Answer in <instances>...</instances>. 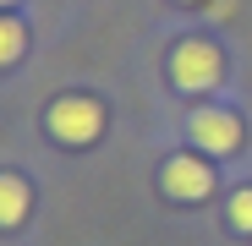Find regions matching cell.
<instances>
[{
	"mask_svg": "<svg viewBox=\"0 0 252 246\" xmlns=\"http://www.w3.org/2000/svg\"><path fill=\"white\" fill-rule=\"evenodd\" d=\"M44 126H50V137L66 142V148H88V142H99V132H104V109H99V99H88V93H61V99L44 109Z\"/></svg>",
	"mask_w": 252,
	"mask_h": 246,
	"instance_id": "cell-1",
	"label": "cell"
},
{
	"mask_svg": "<svg viewBox=\"0 0 252 246\" xmlns=\"http://www.w3.org/2000/svg\"><path fill=\"white\" fill-rule=\"evenodd\" d=\"M170 82L181 93H208L225 82V55L208 44V38H181L170 50Z\"/></svg>",
	"mask_w": 252,
	"mask_h": 246,
	"instance_id": "cell-2",
	"label": "cell"
},
{
	"mask_svg": "<svg viewBox=\"0 0 252 246\" xmlns=\"http://www.w3.org/2000/svg\"><path fill=\"white\" fill-rule=\"evenodd\" d=\"M159 186L170 191L176 202H203L208 191H214V170H208L203 159H192V153H176L170 164H164V175H159Z\"/></svg>",
	"mask_w": 252,
	"mask_h": 246,
	"instance_id": "cell-3",
	"label": "cell"
},
{
	"mask_svg": "<svg viewBox=\"0 0 252 246\" xmlns=\"http://www.w3.org/2000/svg\"><path fill=\"white\" fill-rule=\"evenodd\" d=\"M192 142L203 153H236L241 148V120L230 109H203V115H192Z\"/></svg>",
	"mask_w": 252,
	"mask_h": 246,
	"instance_id": "cell-4",
	"label": "cell"
},
{
	"mask_svg": "<svg viewBox=\"0 0 252 246\" xmlns=\"http://www.w3.org/2000/svg\"><path fill=\"white\" fill-rule=\"evenodd\" d=\"M28 181H17V175H0V230H11V224H22L28 219Z\"/></svg>",
	"mask_w": 252,
	"mask_h": 246,
	"instance_id": "cell-5",
	"label": "cell"
},
{
	"mask_svg": "<svg viewBox=\"0 0 252 246\" xmlns=\"http://www.w3.org/2000/svg\"><path fill=\"white\" fill-rule=\"evenodd\" d=\"M22 50H28V27H22L17 17H6V11H0V66L22 60Z\"/></svg>",
	"mask_w": 252,
	"mask_h": 246,
	"instance_id": "cell-6",
	"label": "cell"
},
{
	"mask_svg": "<svg viewBox=\"0 0 252 246\" xmlns=\"http://www.w3.org/2000/svg\"><path fill=\"white\" fill-rule=\"evenodd\" d=\"M230 224L241 235H252V186H236L230 191Z\"/></svg>",
	"mask_w": 252,
	"mask_h": 246,
	"instance_id": "cell-7",
	"label": "cell"
},
{
	"mask_svg": "<svg viewBox=\"0 0 252 246\" xmlns=\"http://www.w3.org/2000/svg\"><path fill=\"white\" fill-rule=\"evenodd\" d=\"M6 6H17V0H0V11H6Z\"/></svg>",
	"mask_w": 252,
	"mask_h": 246,
	"instance_id": "cell-8",
	"label": "cell"
},
{
	"mask_svg": "<svg viewBox=\"0 0 252 246\" xmlns=\"http://www.w3.org/2000/svg\"><path fill=\"white\" fill-rule=\"evenodd\" d=\"M187 6H197V0H187Z\"/></svg>",
	"mask_w": 252,
	"mask_h": 246,
	"instance_id": "cell-9",
	"label": "cell"
}]
</instances>
